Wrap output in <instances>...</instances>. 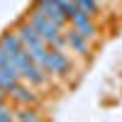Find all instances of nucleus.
Listing matches in <instances>:
<instances>
[{"label": "nucleus", "instance_id": "nucleus-3", "mask_svg": "<svg viewBox=\"0 0 122 122\" xmlns=\"http://www.w3.org/2000/svg\"><path fill=\"white\" fill-rule=\"evenodd\" d=\"M15 122H37V112H32V110H20V112H15Z\"/></svg>", "mask_w": 122, "mask_h": 122}, {"label": "nucleus", "instance_id": "nucleus-2", "mask_svg": "<svg viewBox=\"0 0 122 122\" xmlns=\"http://www.w3.org/2000/svg\"><path fill=\"white\" fill-rule=\"evenodd\" d=\"M10 95H12V98L17 100V103H22V105H29V103L34 100V95L29 93V90H27L25 86H20V83H17V86H15L12 90H10Z\"/></svg>", "mask_w": 122, "mask_h": 122}, {"label": "nucleus", "instance_id": "nucleus-4", "mask_svg": "<svg viewBox=\"0 0 122 122\" xmlns=\"http://www.w3.org/2000/svg\"><path fill=\"white\" fill-rule=\"evenodd\" d=\"M0 100H3V88H0Z\"/></svg>", "mask_w": 122, "mask_h": 122}, {"label": "nucleus", "instance_id": "nucleus-1", "mask_svg": "<svg viewBox=\"0 0 122 122\" xmlns=\"http://www.w3.org/2000/svg\"><path fill=\"white\" fill-rule=\"evenodd\" d=\"M29 25H32L37 32H39V37H42L49 46H54L56 51H61V49H64V39H61V34H59V25L54 22V20H49L46 15H42V12L37 10V12H32V17H29Z\"/></svg>", "mask_w": 122, "mask_h": 122}]
</instances>
